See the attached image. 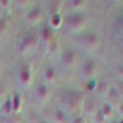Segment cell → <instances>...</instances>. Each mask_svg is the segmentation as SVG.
<instances>
[{"label":"cell","instance_id":"1","mask_svg":"<svg viewBox=\"0 0 123 123\" xmlns=\"http://www.w3.org/2000/svg\"><path fill=\"white\" fill-rule=\"evenodd\" d=\"M85 99L83 90H76V88H66L62 92V108L66 113L71 114H78L81 109V102Z\"/></svg>","mask_w":123,"mask_h":123},{"label":"cell","instance_id":"2","mask_svg":"<svg viewBox=\"0 0 123 123\" xmlns=\"http://www.w3.org/2000/svg\"><path fill=\"white\" fill-rule=\"evenodd\" d=\"M76 42L81 45V49L85 50H95L101 45V35L97 33V30L87 28L85 31H81L80 35H76Z\"/></svg>","mask_w":123,"mask_h":123},{"label":"cell","instance_id":"3","mask_svg":"<svg viewBox=\"0 0 123 123\" xmlns=\"http://www.w3.org/2000/svg\"><path fill=\"white\" fill-rule=\"evenodd\" d=\"M37 45H38V30L30 28L28 31H24L18 40V52L19 54H28L30 50H33Z\"/></svg>","mask_w":123,"mask_h":123},{"label":"cell","instance_id":"4","mask_svg":"<svg viewBox=\"0 0 123 123\" xmlns=\"http://www.w3.org/2000/svg\"><path fill=\"white\" fill-rule=\"evenodd\" d=\"M64 26L68 28L69 33L80 35L81 31L87 30V19L81 12H71L68 16H64Z\"/></svg>","mask_w":123,"mask_h":123},{"label":"cell","instance_id":"5","mask_svg":"<svg viewBox=\"0 0 123 123\" xmlns=\"http://www.w3.org/2000/svg\"><path fill=\"white\" fill-rule=\"evenodd\" d=\"M76 61H78V52L71 45L61 49L59 55H57V62H59V66L62 69H73L76 66Z\"/></svg>","mask_w":123,"mask_h":123},{"label":"cell","instance_id":"6","mask_svg":"<svg viewBox=\"0 0 123 123\" xmlns=\"http://www.w3.org/2000/svg\"><path fill=\"white\" fill-rule=\"evenodd\" d=\"M16 76H18V83L21 87H30L33 83V66L28 61H19L18 69H16Z\"/></svg>","mask_w":123,"mask_h":123},{"label":"cell","instance_id":"7","mask_svg":"<svg viewBox=\"0 0 123 123\" xmlns=\"http://www.w3.org/2000/svg\"><path fill=\"white\" fill-rule=\"evenodd\" d=\"M45 19V12H43V7L42 5H31L30 11L24 16V21L30 28H37L40 23Z\"/></svg>","mask_w":123,"mask_h":123},{"label":"cell","instance_id":"8","mask_svg":"<svg viewBox=\"0 0 123 123\" xmlns=\"http://www.w3.org/2000/svg\"><path fill=\"white\" fill-rule=\"evenodd\" d=\"M95 73H97V62L92 57H85L80 64V76L83 78V81H88L95 78Z\"/></svg>","mask_w":123,"mask_h":123},{"label":"cell","instance_id":"9","mask_svg":"<svg viewBox=\"0 0 123 123\" xmlns=\"http://www.w3.org/2000/svg\"><path fill=\"white\" fill-rule=\"evenodd\" d=\"M97 109H99V104H97V101L94 99V97H90V95H85L83 102H81V109H80V113L88 120V116H94Z\"/></svg>","mask_w":123,"mask_h":123},{"label":"cell","instance_id":"10","mask_svg":"<svg viewBox=\"0 0 123 123\" xmlns=\"http://www.w3.org/2000/svg\"><path fill=\"white\" fill-rule=\"evenodd\" d=\"M50 95H52V87L50 85L43 83V81H40V83L35 85V97H37L38 102H42V104L47 102L50 99Z\"/></svg>","mask_w":123,"mask_h":123},{"label":"cell","instance_id":"11","mask_svg":"<svg viewBox=\"0 0 123 123\" xmlns=\"http://www.w3.org/2000/svg\"><path fill=\"white\" fill-rule=\"evenodd\" d=\"M57 78H59V73H57V68L54 66V64H45L43 69H42V80H43V83L47 85H54Z\"/></svg>","mask_w":123,"mask_h":123},{"label":"cell","instance_id":"12","mask_svg":"<svg viewBox=\"0 0 123 123\" xmlns=\"http://www.w3.org/2000/svg\"><path fill=\"white\" fill-rule=\"evenodd\" d=\"M52 40H54V30L49 28V24H43V26L38 30V45L47 47Z\"/></svg>","mask_w":123,"mask_h":123},{"label":"cell","instance_id":"13","mask_svg":"<svg viewBox=\"0 0 123 123\" xmlns=\"http://www.w3.org/2000/svg\"><path fill=\"white\" fill-rule=\"evenodd\" d=\"M109 88H111V83L108 80H97L95 88H94V94H95V97H99V99H106Z\"/></svg>","mask_w":123,"mask_h":123},{"label":"cell","instance_id":"14","mask_svg":"<svg viewBox=\"0 0 123 123\" xmlns=\"http://www.w3.org/2000/svg\"><path fill=\"white\" fill-rule=\"evenodd\" d=\"M99 111H101V114L104 116V120H106V121L114 120V106H113V104H109L108 101H102V102L99 104Z\"/></svg>","mask_w":123,"mask_h":123},{"label":"cell","instance_id":"15","mask_svg":"<svg viewBox=\"0 0 123 123\" xmlns=\"http://www.w3.org/2000/svg\"><path fill=\"white\" fill-rule=\"evenodd\" d=\"M49 28L50 30H54V31H57L62 24H64V16H62V12H55V14H50L49 16Z\"/></svg>","mask_w":123,"mask_h":123},{"label":"cell","instance_id":"16","mask_svg":"<svg viewBox=\"0 0 123 123\" xmlns=\"http://www.w3.org/2000/svg\"><path fill=\"white\" fill-rule=\"evenodd\" d=\"M49 121H50V123H68L69 121V114L64 111V109L57 108V109L52 111V116H50Z\"/></svg>","mask_w":123,"mask_h":123},{"label":"cell","instance_id":"17","mask_svg":"<svg viewBox=\"0 0 123 123\" xmlns=\"http://www.w3.org/2000/svg\"><path fill=\"white\" fill-rule=\"evenodd\" d=\"M11 102H12V114H18L23 109V97L19 92H14L11 95Z\"/></svg>","mask_w":123,"mask_h":123},{"label":"cell","instance_id":"18","mask_svg":"<svg viewBox=\"0 0 123 123\" xmlns=\"http://www.w3.org/2000/svg\"><path fill=\"white\" fill-rule=\"evenodd\" d=\"M59 52H61V49H59V42H57V40L54 38L52 42L45 47V57H47V59H50V57H54V55H59Z\"/></svg>","mask_w":123,"mask_h":123},{"label":"cell","instance_id":"19","mask_svg":"<svg viewBox=\"0 0 123 123\" xmlns=\"http://www.w3.org/2000/svg\"><path fill=\"white\" fill-rule=\"evenodd\" d=\"M106 101H108L109 104H113V106H116V104H120V102L123 101L121 97H120V94H118V90L114 88V85H111L108 95H106Z\"/></svg>","mask_w":123,"mask_h":123},{"label":"cell","instance_id":"20","mask_svg":"<svg viewBox=\"0 0 123 123\" xmlns=\"http://www.w3.org/2000/svg\"><path fill=\"white\" fill-rule=\"evenodd\" d=\"M0 114L2 118H7L12 114V102H11V95H5L4 97V102H2V109H0Z\"/></svg>","mask_w":123,"mask_h":123},{"label":"cell","instance_id":"21","mask_svg":"<svg viewBox=\"0 0 123 123\" xmlns=\"http://www.w3.org/2000/svg\"><path fill=\"white\" fill-rule=\"evenodd\" d=\"M64 4H68L71 12H80V9H85L90 2L88 0H71V2H64Z\"/></svg>","mask_w":123,"mask_h":123},{"label":"cell","instance_id":"22","mask_svg":"<svg viewBox=\"0 0 123 123\" xmlns=\"http://www.w3.org/2000/svg\"><path fill=\"white\" fill-rule=\"evenodd\" d=\"M95 83H97V80H95V78H92V80L85 81V85H83V94H85V95H88L90 92H94V88H95Z\"/></svg>","mask_w":123,"mask_h":123},{"label":"cell","instance_id":"23","mask_svg":"<svg viewBox=\"0 0 123 123\" xmlns=\"http://www.w3.org/2000/svg\"><path fill=\"white\" fill-rule=\"evenodd\" d=\"M68 123H88V120H87L81 113H78V114H73V116H69V121H68Z\"/></svg>","mask_w":123,"mask_h":123},{"label":"cell","instance_id":"24","mask_svg":"<svg viewBox=\"0 0 123 123\" xmlns=\"http://www.w3.org/2000/svg\"><path fill=\"white\" fill-rule=\"evenodd\" d=\"M114 75H116V80H123V62L114 66Z\"/></svg>","mask_w":123,"mask_h":123},{"label":"cell","instance_id":"25","mask_svg":"<svg viewBox=\"0 0 123 123\" xmlns=\"http://www.w3.org/2000/svg\"><path fill=\"white\" fill-rule=\"evenodd\" d=\"M31 123H50V121L43 118L42 114H35V116H31Z\"/></svg>","mask_w":123,"mask_h":123},{"label":"cell","instance_id":"26","mask_svg":"<svg viewBox=\"0 0 123 123\" xmlns=\"http://www.w3.org/2000/svg\"><path fill=\"white\" fill-rule=\"evenodd\" d=\"M114 88L118 90V94H120V97L123 99V80H116V83H114Z\"/></svg>","mask_w":123,"mask_h":123},{"label":"cell","instance_id":"27","mask_svg":"<svg viewBox=\"0 0 123 123\" xmlns=\"http://www.w3.org/2000/svg\"><path fill=\"white\" fill-rule=\"evenodd\" d=\"M5 28H7V19L5 18H0V37L5 33Z\"/></svg>","mask_w":123,"mask_h":123},{"label":"cell","instance_id":"28","mask_svg":"<svg viewBox=\"0 0 123 123\" xmlns=\"http://www.w3.org/2000/svg\"><path fill=\"white\" fill-rule=\"evenodd\" d=\"M5 123H19V118H18V114H11V116H7L4 118Z\"/></svg>","mask_w":123,"mask_h":123},{"label":"cell","instance_id":"29","mask_svg":"<svg viewBox=\"0 0 123 123\" xmlns=\"http://www.w3.org/2000/svg\"><path fill=\"white\" fill-rule=\"evenodd\" d=\"M12 2H9V0H0V11H7L11 7Z\"/></svg>","mask_w":123,"mask_h":123},{"label":"cell","instance_id":"30","mask_svg":"<svg viewBox=\"0 0 123 123\" xmlns=\"http://www.w3.org/2000/svg\"><path fill=\"white\" fill-rule=\"evenodd\" d=\"M114 113L121 114V120H123V101H121L120 104H116V108H114Z\"/></svg>","mask_w":123,"mask_h":123},{"label":"cell","instance_id":"31","mask_svg":"<svg viewBox=\"0 0 123 123\" xmlns=\"http://www.w3.org/2000/svg\"><path fill=\"white\" fill-rule=\"evenodd\" d=\"M118 28H120V31H121V33H123V16L118 19Z\"/></svg>","mask_w":123,"mask_h":123},{"label":"cell","instance_id":"32","mask_svg":"<svg viewBox=\"0 0 123 123\" xmlns=\"http://www.w3.org/2000/svg\"><path fill=\"white\" fill-rule=\"evenodd\" d=\"M109 123H120V118H114V120H111Z\"/></svg>","mask_w":123,"mask_h":123},{"label":"cell","instance_id":"33","mask_svg":"<svg viewBox=\"0 0 123 123\" xmlns=\"http://www.w3.org/2000/svg\"><path fill=\"white\" fill-rule=\"evenodd\" d=\"M2 102H4V97H0V109H2Z\"/></svg>","mask_w":123,"mask_h":123},{"label":"cell","instance_id":"34","mask_svg":"<svg viewBox=\"0 0 123 123\" xmlns=\"http://www.w3.org/2000/svg\"><path fill=\"white\" fill-rule=\"evenodd\" d=\"M120 123H123V120H121V118H120Z\"/></svg>","mask_w":123,"mask_h":123}]
</instances>
